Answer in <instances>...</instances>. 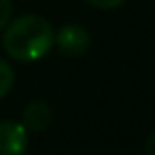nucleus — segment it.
<instances>
[{
    "label": "nucleus",
    "mask_w": 155,
    "mask_h": 155,
    "mask_svg": "<svg viewBox=\"0 0 155 155\" xmlns=\"http://www.w3.org/2000/svg\"><path fill=\"white\" fill-rule=\"evenodd\" d=\"M11 15H13L11 0H0V30H2V28L11 21Z\"/></svg>",
    "instance_id": "nucleus-6"
},
{
    "label": "nucleus",
    "mask_w": 155,
    "mask_h": 155,
    "mask_svg": "<svg viewBox=\"0 0 155 155\" xmlns=\"http://www.w3.org/2000/svg\"><path fill=\"white\" fill-rule=\"evenodd\" d=\"M55 45L64 55H83L91 45V34L79 24H66L55 34Z\"/></svg>",
    "instance_id": "nucleus-2"
},
{
    "label": "nucleus",
    "mask_w": 155,
    "mask_h": 155,
    "mask_svg": "<svg viewBox=\"0 0 155 155\" xmlns=\"http://www.w3.org/2000/svg\"><path fill=\"white\" fill-rule=\"evenodd\" d=\"M28 151V130L21 121H0V155H19Z\"/></svg>",
    "instance_id": "nucleus-3"
},
{
    "label": "nucleus",
    "mask_w": 155,
    "mask_h": 155,
    "mask_svg": "<svg viewBox=\"0 0 155 155\" xmlns=\"http://www.w3.org/2000/svg\"><path fill=\"white\" fill-rule=\"evenodd\" d=\"M13 83H15V72H13V68H11L5 60H0V100H2V98L13 89Z\"/></svg>",
    "instance_id": "nucleus-5"
},
{
    "label": "nucleus",
    "mask_w": 155,
    "mask_h": 155,
    "mask_svg": "<svg viewBox=\"0 0 155 155\" xmlns=\"http://www.w3.org/2000/svg\"><path fill=\"white\" fill-rule=\"evenodd\" d=\"M144 151H147L149 155H155V132L147 138V142H144Z\"/></svg>",
    "instance_id": "nucleus-8"
},
{
    "label": "nucleus",
    "mask_w": 155,
    "mask_h": 155,
    "mask_svg": "<svg viewBox=\"0 0 155 155\" xmlns=\"http://www.w3.org/2000/svg\"><path fill=\"white\" fill-rule=\"evenodd\" d=\"M55 45L53 26L41 15H21L7 24L2 34L5 51L19 62L43 60Z\"/></svg>",
    "instance_id": "nucleus-1"
},
{
    "label": "nucleus",
    "mask_w": 155,
    "mask_h": 155,
    "mask_svg": "<svg viewBox=\"0 0 155 155\" xmlns=\"http://www.w3.org/2000/svg\"><path fill=\"white\" fill-rule=\"evenodd\" d=\"M87 2H89L91 7H96V9H104V11H108V9H117V7H121L125 0H87Z\"/></svg>",
    "instance_id": "nucleus-7"
},
{
    "label": "nucleus",
    "mask_w": 155,
    "mask_h": 155,
    "mask_svg": "<svg viewBox=\"0 0 155 155\" xmlns=\"http://www.w3.org/2000/svg\"><path fill=\"white\" fill-rule=\"evenodd\" d=\"M21 123H24V127L28 132H43V130H47L49 123H51V108H49V104L43 102V100L30 102L24 108V113H21Z\"/></svg>",
    "instance_id": "nucleus-4"
}]
</instances>
